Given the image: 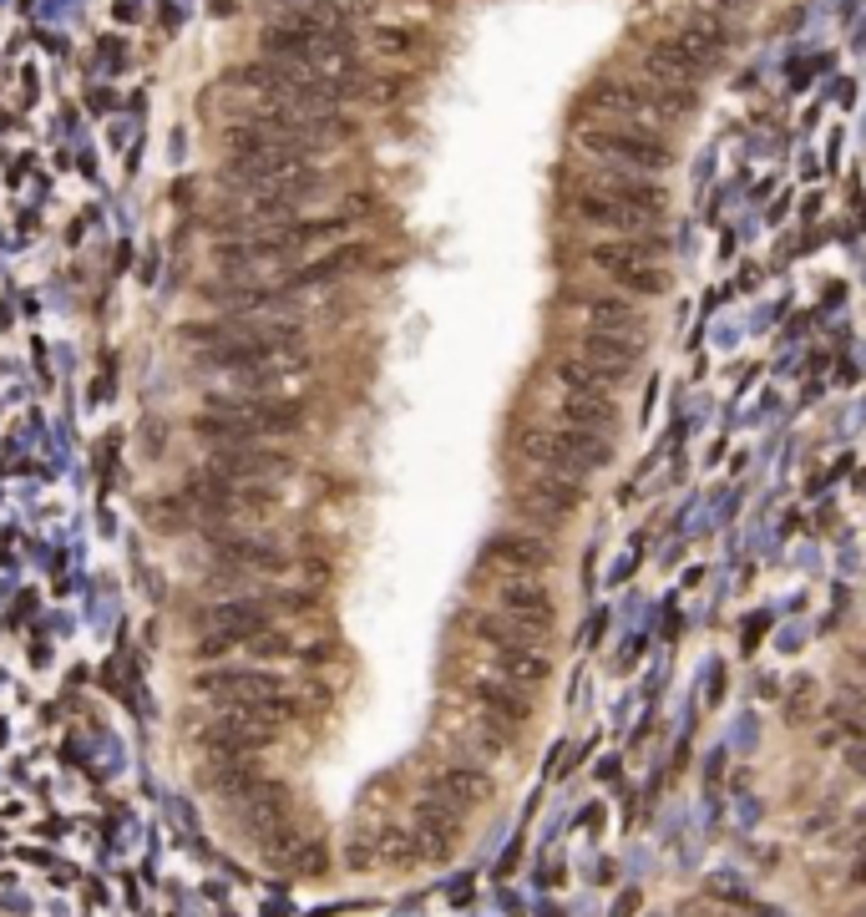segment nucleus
I'll list each match as a JSON object with an SVG mask.
<instances>
[{
    "label": "nucleus",
    "mask_w": 866,
    "mask_h": 917,
    "mask_svg": "<svg viewBox=\"0 0 866 917\" xmlns=\"http://www.w3.org/2000/svg\"><path fill=\"white\" fill-rule=\"evenodd\" d=\"M309 411L294 396H233L208 391L203 416L193 421V436L208 446H249V441H294L304 436Z\"/></svg>",
    "instance_id": "1"
},
{
    "label": "nucleus",
    "mask_w": 866,
    "mask_h": 917,
    "mask_svg": "<svg viewBox=\"0 0 866 917\" xmlns=\"http://www.w3.org/2000/svg\"><path fill=\"white\" fill-rule=\"evenodd\" d=\"M426 796H436V801H446L451 811H461V816H471L477 806H487L492 796H497V786H492V776L477 766L471 755H456V760H446V766H436L431 776H426V786H421Z\"/></svg>",
    "instance_id": "9"
},
{
    "label": "nucleus",
    "mask_w": 866,
    "mask_h": 917,
    "mask_svg": "<svg viewBox=\"0 0 866 917\" xmlns=\"http://www.w3.org/2000/svg\"><path fill=\"white\" fill-rule=\"evenodd\" d=\"M370 46H375L380 56L416 61V56L426 51V36H421V26H375V31H370Z\"/></svg>",
    "instance_id": "23"
},
{
    "label": "nucleus",
    "mask_w": 866,
    "mask_h": 917,
    "mask_svg": "<svg viewBox=\"0 0 866 917\" xmlns=\"http://www.w3.org/2000/svg\"><path fill=\"white\" fill-rule=\"evenodd\" d=\"M193 690L208 695V700H218L223 710H233V705L279 700V695H284V679L269 674V669H254V664H218V669L193 674Z\"/></svg>",
    "instance_id": "8"
},
{
    "label": "nucleus",
    "mask_w": 866,
    "mask_h": 917,
    "mask_svg": "<svg viewBox=\"0 0 866 917\" xmlns=\"http://www.w3.org/2000/svg\"><path fill=\"white\" fill-rule=\"evenodd\" d=\"M583 502H588L583 482H568V477H553V472H522L517 477V517L532 532H542V538L563 532L583 512Z\"/></svg>",
    "instance_id": "6"
},
{
    "label": "nucleus",
    "mask_w": 866,
    "mask_h": 917,
    "mask_svg": "<svg viewBox=\"0 0 866 917\" xmlns=\"http://www.w3.org/2000/svg\"><path fill=\"white\" fill-rule=\"evenodd\" d=\"M704 11H715V16H725V11H755V0H699Z\"/></svg>",
    "instance_id": "26"
},
{
    "label": "nucleus",
    "mask_w": 866,
    "mask_h": 917,
    "mask_svg": "<svg viewBox=\"0 0 866 917\" xmlns=\"http://www.w3.org/2000/svg\"><path fill=\"white\" fill-rule=\"evenodd\" d=\"M274 735L279 730L264 725V720H254L249 710H223V715H213L198 730V750L203 755H259Z\"/></svg>",
    "instance_id": "14"
},
{
    "label": "nucleus",
    "mask_w": 866,
    "mask_h": 917,
    "mask_svg": "<svg viewBox=\"0 0 866 917\" xmlns=\"http://www.w3.org/2000/svg\"><path fill=\"white\" fill-rule=\"evenodd\" d=\"M461 690H466L471 710H482V715H492V720H502V725H512V730H522V725L532 720V695L517 690V684H507V679H497L492 669L466 674Z\"/></svg>",
    "instance_id": "16"
},
{
    "label": "nucleus",
    "mask_w": 866,
    "mask_h": 917,
    "mask_svg": "<svg viewBox=\"0 0 866 917\" xmlns=\"http://www.w3.org/2000/svg\"><path fill=\"white\" fill-rule=\"evenodd\" d=\"M512 456L522 462V472H553L568 482H588L593 472L613 462V436L563 426V421H522L512 431Z\"/></svg>",
    "instance_id": "2"
},
{
    "label": "nucleus",
    "mask_w": 866,
    "mask_h": 917,
    "mask_svg": "<svg viewBox=\"0 0 866 917\" xmlns=\"http://www.w3.org/2000/svg\"><path fill=\"white\" fill-rule=\"evenodd\" d=\"M573 183H583V188H593V193H603V198H618V203L639 208V213H649V218H659L664 203H669L659 183H649V178H639V173H628V168H608V163H598L593 173H578Z\"/></svg>",
    "instance_id": "17"
},
{
    "label": "nucleus",
    "mask_w": 866,
    "mask_h": 917,
    "mask_svg": "<svg viewBox=\"0 0 866 917\" xmlns=\"http://www.w3.org/2000/svg\"><path fill=\"white\" fill-rule=\"evenodd\" d=\"M466 634L477 639L482 649L492 654H507V649H542L547 644V629L542 619H517V614H502V608H466Z\"/></svg>",
    "instance_id": "10"
},
{
    "label": "nucleus",
    "mask_w": 866,
    "mask_h": 917,
    "mask_svg": "<svg viewBox=\"0 0 866 917\" xmlns=\"http://www.w3.org/2000/svg\"><path fill=\"white\" fill-rule=\"evenodd\" d=\"M669 239L659 234H634V239H598L588 249V264L628 299H659L669 294V269H664Z\"/></svg>",
    "instance_id": "3"
},
{
    "label": "nucleus",
    "mask_w": 866,
    "mask_h": 917,
    "mask_svg": "<svg viewBox=\"0 0 866 917\" xmlns=\"http://www.w3.org/2000/svg\"><path fill=\"white\" fill-rule=\"evenodd\" d=\"M578 152L593 163L628 168V173H664L674 163V142L659 127H634V122H588L578 127Z\"/></svg>",
    "instance_id": "4"
},
{
    "label": "nucleus",
    "mask_w": 866,
    "mask_h": 917,
    "mask_svg": "<svg viewBox=\"0 0 866 917\" xmlns=\"http://www.w3.org/2000/svg\"><path fill=\"white\" fill-rule=\"evenodd\" d=\"M477 568L487 573H547L553 568V548H547V538L542 532H522V527H507V532H497V538H487L482 543V558H477Z\"/></svg>",
    "instance_id": "12"
},
{
    "label": "nucleus",
    "mask_w": 866,
    "mask_h": 917,
    "mask_svg": "<svg viewBox=\"0 0 866 917\" xmlns=\"http://www.w3.org/2000/svg\"><path fill=\"white\" fill-rule=\"evenodd\" d=\"M613 380H618V375L588 365V360L573 355V350H563V355L553 360V386H558V396H603V401H613Z\"/></svg>",
    "instance_id": "20"
},
{
    "label": "nucleus",
    "mask_w": 866,
    "mask_h": 917,
    "mask_svg": "<svg viewBox=\"0 0 866 917\" xmlns=\"http://www.w3.org/2000/svg\"><path fill=\"white\" fill-rule=\"evenodd\" d=\"M821 710H826L821 705V684L811 674H796L791 679V695H785V720H791V725H811Z\"/></svg>",
    "instance_id": "24"
},
{
    "label": "nucleus",
    "mask_w": 866,
    "mask_h": 917,
    "mask_svg": "<svg viewBox=\"0 0 866 917\" xmlns=\"http://www.w3.org/2000/svg\"><path fill=\"white\" fill-rule=\"evenodd\" d=\"M208 553L218 568L228 573H249V578H284L294 568V553L269 538L259 527H239V522H218L208 527Z\"/></svg>",
    "instance_id": "5"
},
{
    "label": "nucleus",
    "mask_w": 866,
    "mask_h": 917,
    "mask_svg": "<svg viewBox=\"0 0 866 917\" xmlns=\"http://www.w3.org/2000/svg\"><path fill=\"white\" fill-rule=\"evenodd\" d=\"M264 781L259 755H203V791L223 806L233 796H244Z\"/></svg>",
    "instance_id": "19"
},
{
    "label": "nucleus",
    "mask_w": 866,
    "mask_h": 917,
    "mask_svg": "<svg viewBox=\"0 0 866 917\" xmlns=\"http://www.w3.org/2000/svg\"><path fill=\"white\" fill-rule=\"evenodd\" d=\"M487 669H492L497 679L517 684V690H527V695L537 690V684H547V674H553V664H547L542 649H507V654H492Z\"/></svg>",
    "instance_id": "21"
},
{
    "label": "nucleus",
    "mask_w": 866,
    "mask_h": 917,
    "mask_svg": "<svg viewBox=\"0 0 866 917\" xmlns=\"http://www.w3.org/2000/svg\"><path fill=\"white\" fill-rule=\"evenodd\" d=\"M244 654H254V659H289V654H299V644H294V634H284L279 624H269L264 634L249 639Z\"/></svg>",
    "instance_id": "25"
},
{
    "label": "nucleus",
    "mask_w": 866,
    "mask_h": 917,
    "mask_svg": "<svg viewBox=\"0 0 866 917\" xmlns=\"http://www.w3.org/2000/svg\"><path fill=\"white\" fill-rule=\"evenodd\" d=\"M487 598H492V608L517 614V619H542V624L558 619V598L537 573H497L487 583Z\"/></svg>",
    "instance_id": "15"
},
{
    "label": "nucleus",
    "mask_w": 866,
    "mask_h": 917,
    "mask_svg": "<svg viewBox=\"0 0 866 917\" xmlns=\"http://www.w3.org/2000/svg\"><path fill=\"white\" fill-rule=\"evenodd\" d=\"M573 310L583 320V330H613V335H649V315L639 299H628L618 289H578Z\"/></svg>",
    "instance_id": "11"
},
{
    "label": "nucleus",
    "mask_w": 866,
    "mask_h": 917,
    "mask_svg": "<svg viewBox=\"0 0 866 917\" xmlns=\"http://www.w3.org/2000/svg\"><path fill=\"white\" fill-rule=\"evenodd\" d=\"M649 350V335H613V330H583L573 340V355H583L588 365L608 370V375H628Z\"/></svg>",
    "instance_id": "18"
},
{
    "label": "nucleus",
    "mask_w": 866,
    "mask_h": 917,
    "mask_svg": "<svg viewBox=\"0 0 866 917\" xmlns=\"http://www.w3.org/2000/svg\"><path fill=\"white\" fill-rule=\"evenodd\" d=\"M203 467L244 487H279L299 472V456L279 441H249V446H213Z\"/></svg>",
    "instance_id": "7"
},
{
    "label": "nucleus",
    "mask_w": 866,
    "mask_h": 917,
    "mask_svg": "<svg viewBox=\"0 0 866 917\" xmlns=\"http://www.w3.org/2000/svg\"><path fill=\"white\" fill-rule=\"evenodd\" d=\"M223 816L233 821V831H244L249 842H254V836H264L269 826H279V821L294 816V796H289L284 781H269V776H264L254 791L223 801Z\"/></svg>",
    "instance_id": "13"
},
{
    "label": "nucleus",
    "mask_w": 866,
    "mask_h": 917,
    "mask_svg": "<svg viewBox=\"0 0 866 917\" xmlns=\"http://www.w3.org/2000/svg\"><path fill=\"white\" fill-rule=\"evenodd\" d=\"M558 421H563V426L598 431V436H613V426H618V406H613V401H603V396H558Z\"/></svg>",
    "instance_id": "22"
}]
</instances>
